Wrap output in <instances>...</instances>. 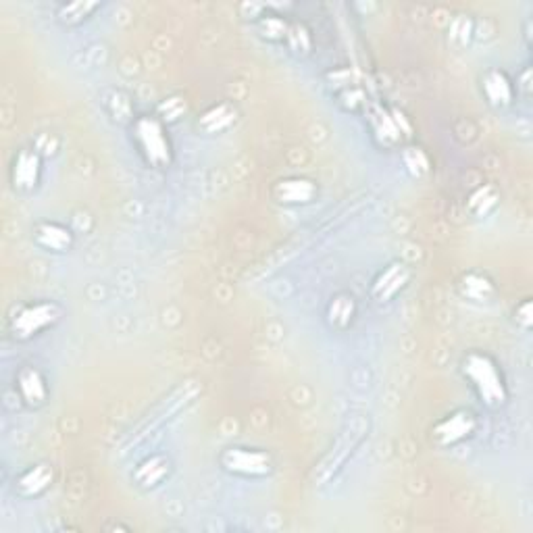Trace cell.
<instances>
[{"label": "cell", "instance_id": "obj_22", "mask_svg": "<svg viewBox=\"0 0 533 533\" xmlns=\"http://www.w3.org/2000/svg\"><path fill=\"white\" fill-rule=\"evenodd\" d=\"M500 198V190L494 184H481L467 198V213L473 219H488L500 207Z\"/></svg>", "mask_w": 533, "mask_h": 533}, {"label": "cell", "instance_id": "obj_26", "mask_svg": "<svg viewBox=\"0 0 533 533\" xmlns=\"http://www.w3.org/2000/svg\"><path fill=\"white\" fill-rule=\"evenodd\" d=\"M155 113L167 123V125H173L180 121L186 113H188V103L184 96H167L163 98L159 107L155 109Z\"/></svg>", "mask_w": 533, "mask_h": 533}, {"label": "cell", "instance_id": "obj_15", "mask_svg": "<svg viewBox=\"0 0 533 533\" xmlns=\"http://www.w3.org/2000/svg\"><path fill=\"white\" fill-rule=\"evenodd\" d=\"M173 475V461L167 452H152L134 467L132 484L140 492H155Z\"/></svg>", "mask_w": 533, "mask_h": 533}, {"label": "cell", "instance_id": "obj_16", "mask_svg": "<svg viewBox=\"0 0 533 533\" xmlns=\"http://www.w3.org/2000/svg\"><path fill=\"white\" fill-rule=\"evenodd\" d=\"M359 300L352 292H336L332 298L327 300L325 311H323V321L327 325L329 332L334 334H346L354 327V323L359 321Z\"/></svg>", "mask_w": 533, "mask_h": 533}, {"label": "cell", "instance_id": "obj_29", "mask_svg": "<svg viewBox=\"0 0 533 533\" xmlns=\"http://www.w3.org/2000/svg\"><path fill=\"white\" fill-rule=\"evenodd\" d=\"M513 80H515V88H517L519 98L521 96L529 98V94H531V71H529V67H523V71L517 73V78H513Z\"/></svg>", "mask_w": 533, "mask_h": 533}, {"label": "cell", "instance_id": "obj_14", "mask_svg": "<svg viewBox=\"0 0 533 533\" xmlns=\"http://www.w3.org/2000/svg\"><path fill=\"white\" fill-rule=\"evenodd\" d=\"M240 121V107L234 103V100H219V103H213L202 111L194 119V130L202 136H223L227 132H232Z\"/></svg>", "mask_w": 533, "mask_h": 533}, {"label": "cell", "instance_id": "obj_11", "mask_svg": "<svg viewBox=\"0 0 533 533\" xmlns=\"http://www.w3.org/2000/svg\"><path fill=\"white\" fill-rule=\"evenodd\" d=\"M271 198L284 209L309 207L319 198V184L307 175L279 177L271 186Z\"/></svg>", "mask_w": 533, "mask_h": 533}, {"label": "cell", "instance_id": "obj_1", "mask_svg": "<svg viewBox=\"0 0 533 533\" xmlns=\"http://www.w3.org/2000/svg\"><path fill=\"white\" fill-rule=\"evenodd\" d=\"M459 373L481 409H486L488 413H498L509 406V379H506V373L494 354L479 348L465 352L459 363Z\"/></svg>", "mask_w": 533, "mask_h": 533}, {"label": "cell", "instance_id": "obj_27", "mask_svg": "<svg viewBox=\"0 0 533 533\" xmlns=\"http://www.w3.org/2000/svg\"><path fill=\"white\" fill-rule=\"evenodd\" d=\"M511 319H513L515 327L521 329V332H531V327H533V302H531V298H521L515 304Z\"/></svg>", "mask_w": 533, "mask_h": 533}, {"label": "cell", "instance_id": "obj_6", "mask_svg": "<svg viewBox=\"0 0 533 533\" xmlns=\"http://www.w3.org/2000/svg\"><path fill=\"white\" fill-rule=\"evenodd\" d=\"M481 427L479 415L469 406L444 413L429 427V442L438 450H454L471 442Z\"/></svg>", "mask_w": 533, "mask_h": 533}, {"label": "cell", "instance_id": "obj_8", "mask_svg": "<svg viewBox=\"0 0 533 533\" xmlns=\"http://www.w3.org/2000/svg\"><path fill=\"white\" fill-rule=\"evenodd\" d=\"M13 390L17 400L28 411H42L53 396L48 375L34 363H23L17 367L13 375Z\"/></svg>", "mask_w": 533, "mask_h": 533}, {"label": "cell", "instance_id": "obj_20", "mask_svg": "<svg viewBox=\"0 0 533 533\" xmlns=\"http://www.w3.org/2000/svg\"><path fill=\"white\" fill-rule=\"evenodd\" d=\"M255 30L259 38H263L269 44H284L290 28V19L286 15L275 13L269 7H263V11L255 17Z\"/></svg>", "mask_w": 533, "mask_h": 533}, {"label": "cell", "instance_id": "obj_10", "mask_svg": "<svg viewBox=\"0 0 533 533\" xmlns=\"http://www.w3.org/2000/svg\"><path fill=\"white\" fill-rule=\"evenodd\" d=\"M479 92L484 96L486 105L496 113L511 111L519 100L515 80L502 67H490L479 75Z\"/></svg>", "mask_w": 533, "mask_h": 533}, {"label": "cell", "instance_id": "obj_17", "mask_svg": "<svg viewBox=\"0 0 533 533\" xmlns=\"http://www.w3.org/2000/svg\"><path fill=\"white\" fill-rule=\"evenodd\" d=\"M456 292L471 304H490L498 296L494 279L479 269H469L461 273L459 279H456Z\"/></svg>", "mask_w": 533, "mask_h": 533}, {"label": "cell", "instance_id": "obj_7", "mask_svg": "<svg viewBox=\"0 0 533 533\" xmlns=\"http://www.w3.org/2000/svg\"><path fill=\"white\" fill-rule=\"evenodd\" d=\"M46 159L34 146L19 148L9 163V186L13 194L28 198L34 196L44 182Z\"/></svg>", "mask_w": 533, "mask_h": 533}, {"label": "cell", "instance_id": "obj_9", "mask_svg": "<svg viewBox=\"0 0 533 533\" xmlns=\"http://www.w3.org/2000/svg\"><path fill=\"white\" fill-rule=\"evenodd\" d=\"M411 282H413L411 265L400 259H392L373 275L369 296L375 304H390L411 286Z\"/></svg>", "mask_w": 533, "mask_h": 533}, {"label": "cell", "instance_id": "obj_24", "mask_svg": "<svg viewBox=\"0 0 533 533\" xmlns=\"http://www.w3.org/2000/svg\"><path fill=\"white\" fill-rule=\"evenodd\" d=\"M400 157H402L404 169L409 171V175L415 177V180H423V177H427L431 173V169H434V163H431V157L427 155V150L413 144V142L406 144L400 150Z\"/></svg>", "mask_w": 533, "mask_h": 533}, {"label": "cell", "instance_id": "obj_5", "mask_svg": "<svg viewBox=\"0 0 533 533\" xmlns=\"http://www.w3.org/2000/svg\"><path fill=\"white\" fill-rule=\"evenodd\" d=\"M373 144L382 150H402L413 140V123L404 111L390 105H371L365 113Z\"/></svg>", "mask_w": 533, "mask_h": 533}, {"label": "cell", "instance_id": "obj_23", "mask_svg": "<svg viewBox=\"0 0 533 533\" xmlns=\"http://www.w3.org/2000/svg\"><path fill=\"white\" fill-rule=\"evenodd\" d=\"M284 46L288 48V53H292L296 59L311 57L313 48H315V38H313V32L307 28V23L290 21Z\"/></svg>", "mask_w": 533, "mask_h": 533}, {"label": "cell", "instance_id": "obj_19", "mask_svg": "<svg viewBox=\"0 0 533 533\" xmlns=\"http://www.w3.org/2000/svg\"><path fill=\"white\" fill-rule=\"evenodd\" d=\"M100 9H103V3H94V0H73V3H61L55 9V19L63 28L73 30L88 23Z\"/></svg>", "mask_w": 533, "mask_h": 533}, {"label": "cell", "instance_id": "obj_4", "mask_svg": "<svg viewBox=\"0 0 533 533\" xmlns=\"http://www.w3.org/2000/svg\"><path fill=\"white\" fill-rule=\"evenodd\" d=\"M217 465L225 475L244 481H265L277 471V461L271 450L244 444L225 446L217 456Z\"/></svg>", "mask_w": 533, "mask_h": 533}, {"label": "cell", "instance_id": "obj_2", "mask_svg": "<svg viewBox=\"0 0 533 533\" xmlns=\"http://www.w3.org/2000/svg\"><path fill=\"white\" fill-rule=\"evenodd\" d=\"M63 302L32 298L15 302L5 317V336L13 344H30L57 329L65 319Z\"/></svg>", "mask_w": 533, "mask_h": 533}, {"label": "cell", "instance_id": "obj_28", "mask_svg": "<svg viewBox=\"0 0 533 533\" xmlns=\"http://www.w3.org/2000/svg\"><path fill=\"white\" fill-rule=\"evenodd\" d=\"M32 146L40 152V155H42L44 159H48V157H55V155H57L59 148H61V142H59V138H57L55 134L44 132V134H40V136L36 138V142H34Z\"/></svg>", "mask_w": 533, "mask_h": 533}, {"label": "cell", "instance_id": "obj_13", "mask_svg": "<svg viewBox=\"0 0 533 533\" xmlns=\"http://www.w3.org/2000/svg\"><path fill=\"white\" fill-rule=\"evenodd\" d=\"M32 242L38 250L48 252V255H67L75 248L78 234L63 221L44 219L32 227Z\"/></svg>", "mask_w": 533, "mask_h": 533}, {"label": "cell", "instance_id": "obj_3", "mask_svg": "<svg viewBox=\"0 0 533 533\" xmlns=\"http://www.w3.org/2000/svg\"><path fill=\"white\" fill-rule=\"evenodd\" d=\"M132 148L144 167L152 171H167L175 163V144L169 125L155 113H138L128 128Z\"/></svg>", "mask_w": 533, "mask_h": 533}, {"label": "cell", "instance_id": "obj_21", "mask_svg": "<svg viewBox=\"0 0 533 533\" xmlns=\"http://www.w3.org/2000/svg\"><path fill=\"white\" fill-rule=\"evenodd\" d=\"M334 98H336V103L342 111L354 113V115L367 113L371 107L365 88L357 82H350V80H336Z\"/></svg>", "mask_w": 533, "mask_h": 533}, {"label": "cell", "instance_id": "obj_18", "mask_svg": "<svg viewBox=\"0 0 533 533\" xmlns=\"http://www.w3.org/2000/svg\"><path fill=\"white\" fill-rule=\"evenodd\" d=\"M100 107L115 125H123V128H130L138 117L132 94L123 88H109L100 94Z\"/></svg>", "mask_w": 533, "mask_h": 533}, {"label": "cell", "instance_id": "obj_25", "mask_svg": "<svg viewBox=\"0 0 533 533\" xmlns=\"http://www.w3.org/2000/svg\"><path fill=\"white\" fill-rule=\"evenodd\" d=\"M473 34H475V23L471 19V15L467 13H461L456 15L450 23L448 28V40L456 46V48H465L471 44L473 40Z\"/></svg>", "mask_w": 533, "mask_h": 533}, {"label": "cell", "instance_id": "obj_12", "mask_svg": "<svg viewBox=\"0 0 533 533\" xmlns=\"http://www.w3.org/2000/svg\"><path fill=\"white\" fill-rule=\"evenodd\" d=\"M57 481V469L50 461H38L13 477V494L21 500H38L50 492Z\"/></svg>", "mask_w": 533, "mask_h": 533}]
</instances>
